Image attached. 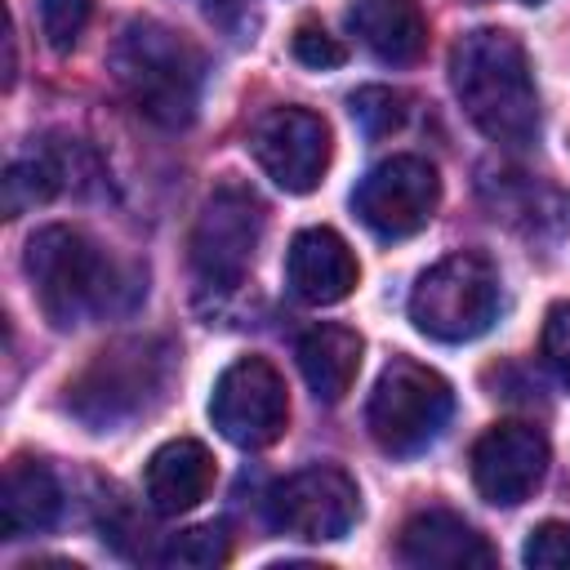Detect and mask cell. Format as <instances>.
<instances>
[{
	"mask_svg": "<svg viewBox=\"0 0 570 570\" xmlns=\"http://www.w3.org/2000/svg\"><path fill=\"white\" fill-rule=\"evenodd\" d=\"M410 116V98L401 89L387 85H365L352 94V120L365 129V138H383L392 129H401Z\"/></svg>",
	"mask_w": 570,
	"mask_h": 570,
	"instance_id": "19",
	"label": "cell"
},
{
	"mask_svg": "<svg viewBox=\"0 0 570 570\" xmlns=\"http://www.w3.org/2000/svg\"><path fill=\"white\" fill-rule=\"evenodd\" d=\"M294 356H298V370H303L312 396L325 401V405H338L356 383V370H361V356H365V338L356 330H347V325H312L298 338Z\"/></svg>",
	"mask_w": 570,
	"mask_h": 570,
	"instance_id": "17",
	"label": "cell"
},
{
	"mask_svg": "<svg viewBox=\"0 0 570 570\" xmlns=\"http://www.w3.org/2000/svg\"><path fill=\"white\" fill-rule=\"evenodd\" d=\"M450 85L468 120L508 147H525L539 134V94L525 45L503 27H472L450 49Z\"/></svg>",
	"mask_w": 570,
	"mask_h": 570,
	"instance_id": "1",
	"label": "cell"
},
{
	"mask_svg": "<svg viewBox=\"0 0 570 570\" xmlns=\"http://www.w3.org/2000/svg\"><path fill=\"white\" fill-rule=\"evenodd\" d=\"M62 512V490L58 476L36 463V459H13L4 468V490H0V521H4V539H27L40 534L58 521Z\"/></svg>",
	"mask_w": 570,
	"mask_h": 570,
	"instance_id": "18",
	"label": "cell"
},
{
	"mask_svg": "<svg viewBox=\"0 0 570 570\" xmlns=\"http://www.w3.org/2000/svg\"><path fill=\"white\" fill-rule=\"evenodd\" d=\"M436 205H441V178L423 156H392L374 165L352 191L356 218L383 240L414 236L419 227L432 223Z\"/></svg>",
	"mask_w": 570,
	"mask_h": 570,
	"instance_id": "10",
	"label": "cell"
},
{
	"mask_svg": "<svg viewBox=\"0 0 570 570\" xmlns=\"http://www.w3.org/2000/svg\"><path fill=\"white\" fill-rule=\"evenodd\" d=\"M294 58H298L303 67H312V71H330V67H343V62H347V49H343L338 36H330L325 27L303 22V27L294 31Z\"/></svg>",
	"mask_w": 570,
	"mask_h": 570,
	"instance_id": "23",
	"label": "cell"
},
{
	"mask_svg": "<svg viewBox=\"0 0 570 570\" xmlns=\"http://www.w3.org/2000/svg\"><path fill=\"white\" fill-rule=\"evenodd\" d=\"M22 267L31 276L36 303L53 330H76V325L120 307V289L138 294V285H125L116 263L85 232L62 227V223H49L27 240Z\"/></svg>",
	"mask_w": 570,
	"mask_h": 570,
	"instance_id": "3",
	"label": "cell"
},
{
	"mask_svg": "<svg viewBox=\"0 0 570 570\" xmlns=\"http://www.w3.org/2000/svg\"><path fill=\"white\" fill-rule=\"evenodd\" d=\"M521 4H539V0H521Z\"/></svg>",
	"mask_w": 570,
	"mask_h": 570,
	"instance_id": "26",
	"label": "cell"
},
{
	"mask_svg": "<svg viewBox=\"0 0 570 570\" xmlns=\"http://www.w3.org/2000/svg\"><path fill=\"white\" fill-rule=\"evenodd\" d=\"M165 566H183V570H214L227 561V534L218 525H196V530H183L165 543L160 552Z\"/></svg>",
	"mask_w": 570,
	"mask_h": 570,
	"instance_id": "20",
	"label": "cell"
},
{
	"mask_svg": "<svg viewBox=\"0 0 570 570\" xmlns=\"http://www.w3.org/2000/svg\"><path fill=\"white\" fill-rule=\"evenodd\" d=\"M548 472V436L534 423H494L472 445V481L485 503L517 508L525 503Z\"/></svg>",
	"mask_w": 570,
	"mask_h": 570,
	"instance_id": "12",
	"label": "cell"
},
{
	"mask_svg": "<svg viewBox=\"0 0 570 570\" xmlns=\"http://www.w3.org/2000/svg\"><path fill=\"white\" fill-rule=\"evenodd\" d=\"M347 27L387 67H410L428 49V18L419 0H352Z\"/></svg>",
	"mask_w": 570,
	"mask_h": 570,
	"instance_id": "16",
	"label": "cell"
},
{
	"mask_svg": "<svg viewBox=\"0 0 570 570\" xmlns=\"http://www.w3.org/2000/svg\"><path fill=\"white\" fill-rule=\"evenodd\" d=\"M285 281H289V289H294L298 303L330 307V303H343L356 289L361 267H356L352 245L334 227H303L289 240Z\"/></svg>",
	"mask_w": 570,
	"mask_h": 570,
	"instance_id": "13",
	"label": "cell"
},
{
	"mask_svg": "<svg viewBox=\"0 0 570 570\" xmlns=\"http://www.w3.org/2000/svg\"><path fill=\"white\" fill-rule=\"evenodd\" d=\"M209 419H214V428L232 445H240V450H267L272 441H281V432L289 423L285 379L263 356L232 361L218 374V383H214Z\"/></svg>",
	"mask_w": 570,
	"mask_h": 570,
	"instance_id": "8",
	"label": "cell"
},
{
	"mask_svg": "<svg viewBox=\"0 0 570 570\" xmlns=\"http://www.w3.org/2000/svg\"><path fill=\"white\" fill-rule=\"evenodd\" d=\"M267 517L276 530L307 539V543H330L343 539L356 517H361V490L356 481L334 468V463H312L303 472H289L285 481L272 485L267 494Z\"/></svg>",
	"mask_w": 570,
	"mask_h": 570,
	"instance_id": "9",
	"label": "cell"
},
{
	"mask_svg": "<svg viewBox=\"0 0 570 570\" xmlns=\"http://www.w3.org/2000/svg\"><path fill=\"white\" fill-rule=\"evenodd\" d=\"M142 490H147V503H151L160 517L191 512V508L214 490V454H209L196 436L165 441V445L147 459Z\"/></svg>",
	"mask_w": 570,
	"mask_h": 570,
	"instance_id": "15",
	"label": "cell"
},
{
	"mask_svg": "<svg viewBox=\"0 0 570 570\" xmlns=\"http://www.w3.org/2000/svg\"><path fill=\"white\" fill-rule=\"evenodd\" d=\"M499 316V272L485 254L459 249L432 263L414 294H410V321L419 334L436 343H472L481 338Z\"/></svg>",
	"mask_w": 570,
	"mask_h": 570,
	"instance_id": "6",
	"label": "cell"
},
{
	"mask_svg": "<svg viewBox=\"0 0 570 570\" xmlns=\"http://www.w3.org/2000/svg\"><path fill=\"white\" fill-rule=\"evenodd\" d=\"M89 18H94V0H40V31L58 53H67L85 36Z\"/></svg>",
	"mask_w": 570,
	"mask_h": 570,
	"instance_id": "21",
	"label": "cell"
},
{
	"mask_svg": "<svg viewBox=\"0 0 570 570\" xmlns=\"http://www.w3.org/2000/svg\"><path fill=\"white\" fill-rule=\"evenodd\" d=\"M521 561L534 570H570V521H543L530 530Z\"/></svg>",
	"mask_w": 570,
	"mask_h": 570,
	"instance_id": "22",
	"label": "cell"
},
{
	"mask_svg": "<svg viewBox=\"0 0 570 570\" xmlns=\"http://www.w3.org/2000/svg\"><path fill=\"white\" fill-rule=\"evenodd\" d=\"M405 566H450V570H468V566H494V548L485 543V534H476L459 512L450 508H423L405 521L401 543H396Z\"/></svg>",
	"mask_w": 570,
	"mask_h": 570,
	"instance_id": "14",
	"label": "cell"
},
{
	"mask_svg": "<svg viewBox=\"0 0 570 570\" xmlns=\"http://www.w3.org/2000/svg\"><path fill=\"white\" fill-rule=\"evenodd\" d=\"M258 240H263V200L240 183H223L205 196L196 214L187 240L191 267L209 289H236L254 267Z\"/></svg>",
	"mask_w": 570,
	"mask_h": 570,
	"instance_id": "7",
	"label": "cell"
},
{
	"mask_svg": "<svg viewBox=\"0 0 570 570\" xmlns=\"http://www.w3.org/2000/svg\"><path fill=\"white\" fill-rule=\"evenodd\" d=\"M174 343L160 334L147 338H116L102 347L71 383H67V410L89 428L107 432L138 414H147L174 374Z\"/></svg>",
	"mask_w": 570,
	"mask_h": 570,
	"instance_id": "4",
	"label": "cell"
},
{
	"mask_svg": "<svg viewBox=\"0 0 570 570\" xmlns=\"http://www.w3.org/2000/svg\"><path fill=\"white\" fill-rule=\"evenodd\" d=\"M107 62L120 94L151 125L183 129L196 120L205 89V58L183 31L165 27L160 18H134L120 27Z\"/></svg>",
	"mask_w": 570,
	"mask_h": 570,
	"instance_id": "2",
	"label": "cell"
},
{
	"mask_svg": "<svg viewBox=\"0 0 570 570\" xmlns=\"http://www.w3.org/2000/svg\"><path fill=\"white\" fill-rule=\"evenodd\" d=\"M450 414H454L450 383L410 356H392L370 392L365 428L383 454L410 459V454H423L445 432Z\"/></svg>",
	"mask_w": 570,
	"mask_h": 570,
	"instance_id": "5",
	"label": "cell"
},
{
	"mask_svg": "<svg viewBox=\"0 0 570 570\" xmlns=\"http://www.w3.org/2000/svg\"><path fill=\"white\" fill-rule=\"evenodd\" d=\"M205 13L214 22H223L227 31H236L245 18H249V0H205Z\"/></svg>",
	"mask_w": 570,
	"mask_h": 570,
	"instance_id": "25",
	"label": "cell"
},
{
	"mask_svg": "<svg viewBox=\"0 0 570 570\" xmlns=\"http://www.w3.org/2000/svg\"><path fill=\"white\" fill-rule=\"evenodd\" d=\"M249 151L276 187L303 196L330 169V125H325V116H316L307 107H272L254 125Z\"/></svg>",
	"mask_w": 570,
	"mask_h": 570,
	"instance_id": "11",
	"label": "cell"
},
{
	"mask_svg": "<svg viewBox=\"0 0 570 570\" xmlns=\"http://www.w3.org/2000/svg\"><path fill=\"white\" fill-rule=\"evenodd\" d=\"M539 352H543L548 370H552L561 383H570V298H566V303H557V307L548 312Z\"/></svg>",
	"mask_w": 570,
	"mask_h": 570,
	"instance_id": "24",
	"label": "cell"
}]
</instances>
